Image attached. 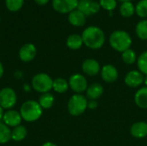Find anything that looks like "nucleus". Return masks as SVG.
<instances>
[{
    "label": "nucleus",
    "mask_w": 147,
    "mask_h": 146,
    "mask_svg": "<svg viewBox=\"0 0 147 146\" xmlns=\"http://www.w3.org/2000/svg\"><path fill=\"white\" fill-rule=\"evenodd\" d=\"M82 39L84 44L93 50L100 49L103 46L106 37L102 28L97 26L87 27L82 34Z\"/></svg>",
    "instance_id": "obj_1"
},
{
    "label": "nucleus",
    "mask_w": 147,
    "mask_h": 146,
    "mask_svg": "<svg viewBox=\"0 0 147 146\" xmlns=\"http://www.w3.org/2000/svg\"><path fill=\"white\" fill-rule=\"evenodd\" d=\"M110 46L119 52H123L131 48L133 40L131 35L124 30L114 31L109 39Z\"/></svg>",
    "instance_id": "obj_2"
},
{
    "label": "nucleus",
    "mask_w": 147,
    "mask_h": 146,
    "mask_svg": "<svg viewBox=\"0 0 147 146\" xmlns=\"http://www.w3.org/2000/svg\"><path fill=\"white\" fill-rule=\"evenodd\" d=\"M20 114L27 122H34L38 120L42 115V108L38 102L29 100L22 103L20 108Z\"/></svg>",
    "instance_id": "obj_3"
},
{
    "label": "nucleus",
    "mask_w": 147,
    "mask_h": 146,
    "mask_svg": "<svg viewBox=\"0 0 147 146\" xmlns=\"http://www.w3.org/2000/svg\"><path fill=\"white\" fill-rule=\"evenodd\" d=\"M67 108L72 116L81 115L88 108V99L82 94H75L70 98Z\"/></svg>",
    "instance_id": "obj_4"
},
{
    "label": "nucleus",
    "mask_w": 147,
    "mask_h": 146,
    "mask_svg": "<svg viewBox=\"0 0 147 146\" xmlns=\"http://www.w3.org/2000/svg\"><path fill=\"white\" fill-rule=\"evenodd\" d=\"M53 80L47 73H38L32 78V87L39 93L44 94L53 89Z\"/></svg>",
    "instance_id": "obj_5"
},
{
    "label": "nucleus",
    "mask_w": 147,
    "mask_h": 146,
    "mask_svg": "<svg viewBox=\"0 0 147 146\" xmlns=\"http://www.w3.org/2000/svg\"><path fill=\"white\" fill-rule=\"evenodd\" d=\"M17 102V96L11 88L5 87L0 90V106L3 109H11Z\"/></svg>",
    "instance_id": "obj_6"
},
{
    "label": "nucleus",
    "mask_w": 147,
    "mask_h": 146,
    "mask_svg": "<svg viewBox=\"0 0 147 146\" xmlns=\"http://www.w3.org/2000/svg\"><path fill=\"white\" fill-rule=\"evenodd\" d=\"M69 87L76 94H82L88 89V81L86 77L79 73L73 74L69 78Z\"/></svg>",
    "instance_id": "obj_7"
},
{
    "label": "nucleus",
    "mask_w": 147,
    "mask_h": 146,
    "mask_svg": "<svg viewBox=\"0 0 147 146\" xmlns=\"http://www.w3.org/2000/svg\"><path fill=\"white\" fill-rule=\"evenodd\" d=\"M78 0H53L52 5L54 10L61 14H69L78 8Z\"/></svg>",
    "instance_id": "obj_8"
},
{
    "label": "nucleus",
    "mask_w": 147,
    "mask_h": 146,
    "mask_svg": "<svg viewBox=\"0 0 147 146\" xmlns=\"http://www.w3.org/2000/svg\"><path fill=\"white\" fill-rule=\"evenodd\" d=\"M77 9L88 16L98 13L100 11L101 6L98 2L94 0H78Z\"/></svg>",
    "instance_id": "obj_9"
},
{
    "label": "nucleus",
    "mask_w": 147,
    "mask_h": 146,
    "mask_svg": "<svg viewBox=\"0 0 147 146\" xmlns=\"http://www.w3.org/2000/svg\"><path fill=\"white\" fill-rule=\"evenodd\" d=\"M145 75L142 74L140 71H129L124 78L125 83L131 88L140 87L144 83Z\"/></svg>",
    "instance_id": "obj_10"
},
{
    "label": "nucleus",
    "mask_w": 147,
    "mask_h": 146,
    "mask_svg": "<svg viewBox=\"0 0 147 146\" xmlns=\"http://www.w3.org/2000/svg\"><path fill=\"white\" fill-rule=\"evenodd\" d=\"M2 120L3 122L9 127H16L21 124L22 118L21 116L20 112L13 109H9L3 113Z\"/></svg>",
    "instance_id": "obj_11"
},
{
    "label": "nucleus",
    "mask_w": 147,
    "mask_h": 146,
    "mask_svg": "<svg viewBox=\"0 0 147 146\" xmlns=\"http://www.w3.org/2000/svg\"><path fill=\"white\" fill-rule=\"evenodd\" d=\"M101 77L105 83H111L118 79L119 72L117 68L113 65H105L101 69Z\"/></svg>",
    "instance_id": "obj_12"
},
{
    "label": "nucleus",
    "mask_w": 147,
    "mask_h": 146,
    "mask_svg": "<svg viewBox=\"0 0 147 146\" xmlns=\"http://www.w3.org/2000/svg\"><path fill=\"white\" fill-rule=\"evenodd\" d=\"M36 55V47L32 43L24 44L19 50V58L23 62L32 61Z\"/></svg>",
    "instance_id": "obj_13"
},
{
    "label": "nucleus",
    "mask_w": 147,
    "mask_h": 146,
    "mask_svg": "<svg viewBox=\"0 0 147 146\" xmlns=\"http://www.w3.org/2000/svg\"><path fill=\"white\" fill-rule=\"evenodd\" d=\"M101 66L97 60L94 59H87L82 64L83 72L88 76H96L101 71Z\"/></svg>",
    "instance_id": "obj_14"
},
{
    "label": "nucleus",
    "mask_w": 147,
    "mask_h": 146,
    "mask_svg": "<svg viewBox=\"0 0 147 146\" xmlns=\"http://www.w3.org/2000/svg\"><path fill=\"white\" fill-rule=\"evenodd\" d=\"M130 133L135 139H144L147 137V122H135L130 128Z\"/></svg>",
    "instance_id": "obj_15"
},
{
    "label": "nucleus",
    "mask_w": 147,
    "mask_h": 146,
    "mask_svg": "<svg viewBox=\"0 0 147 146\" xmlns=\"http://www.w3.org/2000/svg\"><path fill=\"white\" fill-rule=\"evenodd\" d=\"M68 21L74 27H83L86 23V15L76 9L68 14Z\"/></svg>",
    "instance_id": "obj_16"
},
{
    "label": "nucleus",
    "mask_w": 147,
    "mask_h": 146,
    "mask_svg": "<svg viewBox=\"0 0 147 146\" xmlns=\"http://www.w3.org/2000/svg\"><path fill=\"white\" fill-rule=\"evenodd\" d=\"M104 92L103 86L98 83H94L88 86L86 90V98L89 100H95L96 101L99 99Z\"/></svg>",
    "instance_id": "obj_17"
},
{
    "label": "nucleus",
    "mask_w": 147,
    "mask_h": 146,
    "mask_svg": "<svg viewBox=\"0 0 147 146\" xmlns=\"http://www.w3.org/2000/svg\"><path fill=\"white\" fill-rule=\"evenodd\" d=\"M134 102L136 105L143 109L147 108V87H142L137 90L134 96Z\"/></svg>",
    "instance_id": "obj_18"
},
{
    "label": "nucleus",
    "mask_w": 147,
    "mask_h": 146,
    "mask_svg": "<svg viewBox=\"0 0 147 146\" xmlns=\"http://www.w3.org/2000/svg\"><path fill=\"white\" fill-rule=\"evenodd\" d=\"M84 45V41L82 39V35L73 34L68 36L66 40V46L71 50H78Z\"/></svg>",
    "instance_id": "obj_19"
},
{
    "label": "nucleus",
    "mask_w": 147,
    "mask_h": 146,
    "mask_svg": "<svg viewBox=\"0 0 147 146\" xmlns=\"http://www.w3.org/2000/svg\"><path fill=\"white\" fill-rule=\"evenodd\" d=\"M27 133H28L27 128L24 126L19 125L14 127L13 130H11V139L16 142L22 141L26 138Z\"/></svg>",
    "instance_id": "obj_20"
},
{
    "label": "nucleus",
    "mask_w": 147,
    "mask_h": 146,
    "mask_svg": "<svg viewBox=\"0 0 147 146\" xmlns=\"http://www.w3.org/2000/svg\"><path fill=\"white\" fill-rule=\"evenodd\" d=\"M120 13L123 17L129 18L135 13V6L131 1L123 2L120 6Z\"/></svg>",
    "instance_id": "obj_21"
},
{
    "label": "nucleus",
    "mask_w": 147,
    "mask_h": 146,
    "mask_svg": "<svg viewBox=\"0 0 147 146\" xmlns=\"http://www.w3.org/2000/svg\"><path fill=\"white\" fill-rule=\"evenodd\" d=\"M69 83L68 81H66L65 78L62 77H58L56 79L53 80V89L59 94L65 93L69 89Z\"/></svg>",
    "instance_id": "obj_22"
},
{
    "label": "nucleus",
    "mask_w": 147,
    "mask_h": 146,
    "mask_svg": "<svg viewBox=\"0 0 147 146\" xmlns=\"http://www.w3.org/2000/svg\"><path fill=\"white\" fill-rule=\"evenodd\" d=\"M38 102L42 109H48L52 108L54 104V96L49 92L44 93L40 96Z\"/></svg>",
    "instance_id": "obj_23"
},
{
    "label": "nucleus",
    "mask_w": 147,
    "mask_h": 146,
    "mask_svg": "<svg viewBox=\"0 0 147 146\" xmlns=\"http://www.w3.org/2000/svg\"><path fill=\"white\" fill-rule=\"evenodd\" d=\"M135 33L139 39L147 40V19L140 21L135 27Z\"/></svg>",
    "instance_id": "obj_24"
},
{
    "label": "nucleus",
    "mask_w": 147,
    "mask_h": 146,
    "mask_svg": "<svg viewBox=\"0 0 147 146\" xmlns=\"http://www.w3.org/2000/svg\"><path fill=\"white\" fill-rule=\"evenodd\" d=\"M121 59H122V61L126 65H134L135 62H137L138 57H137L135 51L129 48V49L126 50L125 52H121Z\"/></svg>",
    "instance_id": "obj_25"
},
{
    "label": "nucleus",
    "mask_w": 147,
    "mask_h": 146,
    "mask_svg": "<svg viewBox=\"0 0 147 146\" xmlns=\"http://www.w3.org/2000/svg\"><path fill=\"white\" fill-rule=\"evenodd\" d=\"M11 139V130L3 122L0 121V144H6Z\"/></svg>",
    "instance_id": "obj_26"
},
{
    "label": "nucleus",
    "mask_w": 147,
    "mask_h": 146,
    "mask_svg": "<svg viewBox=\"0 0 147 146\" xmlns=\"http://www.w3.org/2000/svg\"><path fill=\"white\" fill-rule=\"evenodd\" d=\"M137 65L139 71L144 74L145 76L147 75V51L143 52L137 59Z\"/></svg>",
    "instance_id": "obj_27"
},
{
    "label": "nucleus",
    "mask_w": 147,
    "mask_h": 146,
    "mask_svg": "<svg viewBox=\"0 0 147 146\" xmlns=\"http://www.w3.org/2000/svg\"><path fill=\"white\" fill-rule=\"evenodd\" d=\"M135 13L141 18H147V0H140L135 6Z\"/></svg>",
    "instance_id": "obj_28"
},
{
    "label": "nucleus",
    "mask_w": 147,
    "mask_h": 146,
    "mask_svg": "<svg viewBox=\"0 0 147 146\" xmlns=\"http://www.w3.org/2000/svg\"><path fill=\"white\" fill-rule=\"evenodd\" d=\"M24 0H5L6 8L12 12L18 11L23 5Z\"/></svg>",
    "instance_id": "obj_29"
},
{
    "label": "nucleus",
    "mask_w": 147,
    "mask_h": 146,
    "mask_svg": "<svg viewBox=\"0 0 147 146\" xmlns=\"http://www.w3.org/2000/svg\"><path fill=\"white\" fill-rule=\"evenodd\" d=\"M99 4L103 9L113 11L117 6V0H100Z\"/></svg>",
    "instance_id": "obj_30"
},
{
    "label": "nucleus",
    "mask_w": 147,
    "mask_h": 146,
    "mask_svg": "<svg viewBox=\"0 0 147 146\" xmlns=\"http://www.w3.org/2000/svg\"><path fill=\"white\" fill-rule=\"evenodd\" d=\"M98 106L97 104V102L95 101V100H90L88 102V108H90V109H95Z\"/></svg>",
    "instance_id": "obj_31"
},
{
    "label": "nucleus",
    "mask_w": 147,
    "mask_h": 146,
    "mask_svg": "<svg viewBox=\"0 0 147 146\" xmlns=\"http://www.w3.org/2000/svg\"><path fill=\"white\" fill-rule=\"evenodd\" d=\"M34 1L39 5H46L49 2V0H34Z\"/></svg>",
    "instance_id": "obj_32"
},
{
    "label": "nucleus",
    "mask_w": 147,
    "mask_h": 146,
    "mask_svg": "<svg viewBox=\"0 0 147 146\" xmlns=\"http://www.w3.org/2000/svg\"><path fill=\"white\" fill-rule=\"evenodd\" d=\"M3 72H4V70H3V64L0 62V78L3 77Z\"/></svg>",
    "instance_id": "obj_33"
},
{
    "label": "nucleus",
    "mask_w": 147,
    "mask_h": 146,
    "mask_svg": "<svg viewBox=\"0 0 147 146\" xmlns=\"http://www.w3.org/2000/svg\"><path fill=\"white\" fill-rule=\"evenodd\" d=\"M41 146H58L56 144H54V143H53V142H46V143H44L43 145Z\"/></svg>",
    "instance_id": "obj_34"
},
{
    "label": "nucleus",
    "mask_w": 147,
    "mask_h": 146,
    "mask_svg": "<svg viewBox=\"0 0 147 146\" xmlns=\"http://www.w3.org/2000/svg\"><path fill=\"white\" fill-rule=\"evenodd\" d=\"M3 113H4V112H3V108H2V107L0 106V120H1L2 119H3Z\"/></svg>",
    "instance_id": "obj_35"
},
{
    "label": "nucleus",
    "mask_w": 147,
    "mask_h": 146,
    "mask_svg": "<svg viewBox=\"0 0 147 146\" xmlns=\"http://www.w3.org/2000/svg\"><path fill=\"white\" fill-rule=\"evenodd\" d=\"M144 84H145V86L147 87V75L146 76H145V79H144Z\"/></svg>",
    "instance_id": "obj_36"
},
{
    "label": "nucleus",
    "mask_w": 147,
    "mask_h": 146,
    "mask_svg": "<svg viewBox=\"0 0 147 146\" xmlns=\"http://www.w3.org/2000/svg\"><path fill=\"white\" fill-rule=\"evenodd\" d=\"M118 1H121V3H123V2H127V1H131V0H118Z\"/></svg>",
    "instance_id": "obj_37"
}]
</instances>
